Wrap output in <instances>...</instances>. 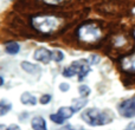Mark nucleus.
<instances>
[{"label": "nucleus", "mask_w": 135, "mask_h": 130, "mask_svg": "<svg viewBox=\"0 0 135 130\" xmlns=\"http://www.w3.org/2000/svg\"><path fill=\"white\" fill-rule=\"evenodd\" d=\"M82 118L89 124V126H103V124L108 123L110 121V118L108 117V115L105 112L100 111L98 109H95V108H91V109H88L82 114Z\"/></svg>", "instance_id": "obj_2"}, {"label": "nucleus", "mask_w": 135, "mask_h": 130, "mask_svg": "<svg viewBox=\"0 0 135 130\" xmlns=\"http://www.w3.org/2000/svg\"><path fill=\"white\" fill-rule=\"evenodd\" d=\"M52 59H54L55 62H57V63L62 62L64 59L63 52L59 51V50H55V51H52Z\"/></svg>", "instance_id": "obj_14"}, {"label": "nucleus", "mask_w": 135, "mask_h": 130, "mask_svg": "<svg viewBox=\"0 0 135 130\" xmlns=\"http://www.w3.org/2000/svg\"><path fill=\"white\" fill-rule=\"evenodd\" d=\"M122 67L126 71L134 72L135 73V53L123 58V61H122Z\"/></svg>", "instance_id": "obj_7"}, {"label": "nucleus", "mask_w": 135, "mask_h": 130, "mask_svg": "<svg viewBox=\"0 0 135 130\" xmlns=\"http://www.w3.org/2000/svg\"><path fill=\"white\" fill-rule=\"evenodd\" d=\"M78 37L83 42L94 43L100 39L101 31L95 25H85V26H82L78 30Z\"/></svg>", "instance_id": "obj_4"}, {"label": "nucleus", "mask_w": 135, "mask_h": 130, "mask_svg": "<svg viewBox=\"0 0 135 130\" xmlns=\"http://www.w3.org/2000/svg\"><path fill=\"white\" fill-rule=\"evenodd\" d=\"M75 111H76V110H75L74 108H71V107H62L61 109L58 110V112H57V114L61 115L64 119H68V118H70V117L75 114Z\"/></svg>", "instance_id": "obj_9"}, {"label": "nucleus", "mask_w": 135, "mask_h": 130, "mask_svg": "<svg viewBox=\"0 0 135 130\" xmlns=\"http://www.w3.org/2000/svg\"><path fill=\"white\" fill-rule=\"evenodd\" d=\"M98 61H100V58H98L97 56H91V59H90V63L91 64H95V63H98Z\"/></svg>", "instance_id": "obj_19"}, {"label": "nucleus", "mask_w": 135, "mask_h": 130, "mask_svg": "<svg viewBox=\"0 0 135 130\" xmlns=\"http://www.w3.org/2000/svg\"><path fill=\"white\" fill-rule=\"evenodd\" d=\"M78 90H79V93H81V97H86L90 93V88L86 85H81Z\"/></svg>", "instance_id": "obj_16"}, {"label": "nucleus", "mask_w": 135, "mask_h": 130, "mask_svg": "<svg viewBox=\"0 0 135 130\" xmlns=\"http://www.w3.org/2000/svg\"><path fill=\"white\" fill-rule=\"evenodd\" d=\"M90 72V65L86 59H78V61L74 62L70 66L64 69L63 76L64 77H72L75 74H78V79L82 81L86 74Z\"/></svg>", "instance_id": "obj_1"}, {"label": "nucleus", "mask_w": 135, "mask_h": 130, "mask_svg": "<svg viewBox=\"0 0 135 130\" xmlns=\"http://www.w3.org/2000/svg\"><path fill=\"white\" fill-rule=\"evenodd\" d=\"M50 118L55 122V123H58V124H63L64 123V118L61 116L59 114H55V115H51Z\"/></svg>", "instance_id": "obj_17"}, {"label": "nucleus", "mask_w": 135, "mask_h": 130, "mask_svg": "<svg viewBox=\"0 0 135 130\" xmlns=\"http://www.w3.org/2000/svg\"><path fill=\"white\" fill-rule=\"evenodd\" d=\"M50 99H51V96L50 95H43L42 97H40V103H42V104H47V103L50 102Z\"/></svg>", "instance_id": "obj_18"}, {"label": "nucleus", "mask_w": 135, "mask_h": 130, "mask_svg": "<svg viewBox=\"0 0 135 130\" xmlns=\"http://www.w3.org/2000/svg\"><path fill=\"white\" fill-rule=\"evenodd\" d=\"M7 130H20V128L17 126H9L8 128H7Z\"/></svg>", "instance_id": "obj_21"}, {"label": "nucleus", "mask_w": 135, "mask_h": 130, "mask_svg": "<svg viewBox=\"0 0 135 130\" xmlns=\"http://www.w3.org/2000/svg\"><path fill=\"white\" fill-rule=\"evenodd\" d=\"M35 59L38 62H42V63H49L52 59V52L45 47H40V49L36 50Z\"/></svg>", "instance_id": "obj_6"}, {"label": "nucleus", "mask_w": 135, "mask_h": 130, "mask_svg": "<svg viewBox=\"0 0 135 130\" xmlns=\"http://www.w3.org/2000/svg\"><path fill=\"white\" fill-rule=\"evenodd\" d=\"M31 124H32V128L35 130H47L46 129V122H45V119L40 116H36L35 118L32 119Z\"/></svg>", "instance_id": "obj_8"}, {"label": "nucleus", "mask_w": 135, "mask_h": 130, "mask_svg": "<svg viewBox=\"0 0 135 130\" xmlns=\"http://www.w3.org/2000/svg\"><path fill=\"white\" fill-rule=\"evenodd\" d=\"M119 111L122 116L127 117V118L135 117V96L123 101L119 105Z\"/></svg>", "instance_id": "obj_5"}, {"label": "nucleus", "mask_w": 135, "mask_h": 130, "mask_svg": "<svg viewBox=\"0 0 135 130\" xmlns=\"http://www.w3.org/2000/svg\"><path fill=\"white\" fill-rule=\"evenodd\" d=\"M11 108H12L11 103H7L6 101H1V103H0V115H1V116L6 115V112L9 111Z\"/></svg>", "instance_id": "obj_13"}, {"label": "nucleus", "mask_w": 135, "mask_h": 130, "mask_svg": "<svg viewBox=\"0 0 135 130\" xmlns=\"http://www.w3.org/2000/svg\"><path fill=\"white\" fill-rule=\"evenodd\" d=\"M5 50H6V52L9 54H17L20 51V46H19V44H17V43H8V44L6 45V47H5Z\"/></svg>", "instance_id": "obj_12"}, {"label": "nucleus", "mask_w": 135, "mask_h": 130, "mask_svg": "<svg viewBox=\"0 0 135 130\" xmlns=\"http://www.w3.org/2000/svg\"><path fill=\"white\" fill-rule=\"evenodd\" d=\"M59 21L56 17H36L32 19V25L38 31L44 33L52 32L57 28Z\"/></svg>", "instance_id": "obj_3"}, {"label": "nucleus", "mask_w": 135, "mask_h": 130, "mask_svg": "<svg viewBox=\"0 0 135 130\" xmlns=\"http://www.w3.org/2000/svg\"><path fill=\"white\" fill-rule=\"evenodd\" d=\"M21 67H23L26 72H28V73H37V72L40 71V69L37 65H33L31 63H27V62H23V63H21Z\"/></svg>", "instance_id": "obj_11"}, {"label": "nucleus", "mask_w": 135, "mask_h": 130, "mask_svg": "<svg viewBox=\"0 0 135 130\" xmlns=\"http://www.w3.org/2000/svg\"><path fill=\"white\" fill-rule=\"evenodd\" d=\"M59 88H61V90H62V91H66V90H69V85H68V84H61V86H59Z\"/></svg>", "instance_id": "obj_20"}, {"label": "nucleus", "mask_w": 135, "mask_h": 130, "mask_svg": "<svg viewBox=\"0 0 135 130\" xmlns=\"http://www.w3.org/2000/svg\"><path fill=\"white\" fill-rule=\"evenodd\" d=\"M21 103L23 104H30V105H36L37 104V99H36L35 96H32L31 93L25 92L21 95Z\"/></svg>", "instance_id": "obj_10"}, {"label": "nucleus", "mask_w": 135, "mask_h": 130, "mask_svg": "<svg viewBox=\"0 0 135 130\" xmlns=\"http://www.w3.org/2000/svg\"><path fill=\"white\" fill-rule=\"evenodd\" d=\"M69 130H75V129H71V128H69ZM81 130H83V129H81Z\"/></svg>", "instance_id": "obj_22"}, {"label": "nucleus", "mask_w": 135, "mask_h": 130, "mask_svg": "<svg viewBox=\"0 0 135 130\" xmlns=\"http://www.w3.org/2000/svg\"><path fill=\"white\" fill-rule=\"evenodd\" d=\"M85 104H86V99L84 97H82L81 99H76V102H75V105L72 108H74L76 111H78V110L81 109V108H83Z\"/></svg>", "instance_id": "obj_15"}]
</instances>
